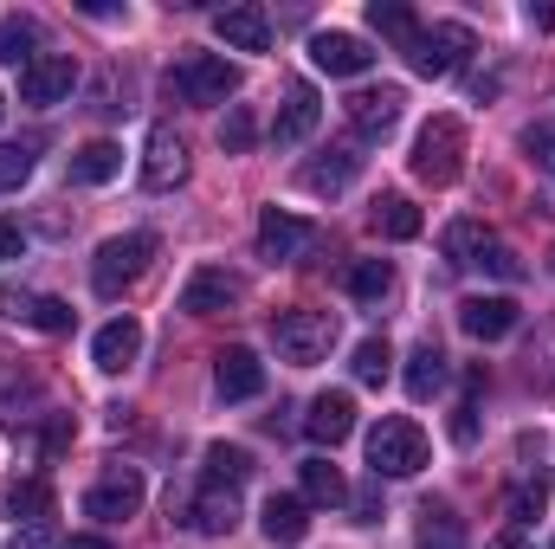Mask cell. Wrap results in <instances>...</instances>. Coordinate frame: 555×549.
<instances>
[{"label":"cell","instance_id":"1","mask_svg":"<svg viewBox=\"0 0 555 549\" xmlns=\"http://www.w3.org/2000/svg\"><path fill=\"white\" fill-rule=\"evenodd\" d=\"M162 91L175 104H227L240 91V65H227L220 52H181L162 78Z\"/></svg>","mask_w":555,"mask_h":549},{"label":"cell","instance_id":"2","mask_svg":"<svg viewBox=\"0 0 555 549\" xmlns=\"http://www.w3.org/2000/svg\"><path fill=\"white\" fill-rule=\"evenodd\" d=\"M426 433H420V420L408 413H388V420H375L369 426V472L375 478H414L420 465H426Z\"/></svg>","mask_w":555,"mask_h":549},{"label":"cell","instance_id":"3","mask_svg":"<svg viewBox=\"0 0 555 549\" xmlns=\"http://www.w3.org/2000/svg\"><path fill=\"white\" fill-rule=\"evenodd\" d=\"M155 253H162L155 233H117V240H104L98 259H91V284H98V297H124V291L149 272Z\"/></svg>","mask_w":555,"mask_h":549},{"label":"cell","instance_id":"4","mask_svg":"<svg viewBox=\"0 0 555 549\" xmlns=\"http://www.w3.org/2000/svg\"><path fill=\"white\" fill-rule=\"evenodd\" d=\"M272 343L291 369H310V362H323V356L336 349V317H330V310H278Z\"/></svg>","mask_w":555,"mask_h":549},{"label":"cell","instance_id":"5","mask_svg":"<svg viewBox=\"0 0 555 549\" xmlns=\"http://www.w3.org/2000/svg\"><path fill=\"white\" fill-rule=\"evenodd\" d=\"M478 52V39H472V26H459V20H433V26H420L414 46H408V65H414L420 78H452L465 59Z\"/></svg>","mask_w":555,"mask_h":549},{"label":"cell","instance_id":"6","mask_svg":"<svg viewBox=\"0 0 555 549\" xmlns=\"http://www.w3.org/2000/svg\"><path fill=\"white\" fill-rule=\"evenodd\" d=\"M459 168H465V124L459 117H433L414 137V175L433 181V188H452Z\"/></svg>","mask_w":555,"mask_h":549},{"label":"cell","instance_id":"7","mask_svg":"<svg viewBox=\"0 0 555 549\" xmlns=\"http://www.w3.org/2000/svg\"><path fill=\"white\" fill-rule=\"evenodd\" d=\"M72 91H78V59H72V52H39V59L20 72V98L39 104V111L65 104Z\"/></svg>","mask_w":555,"mask_h":549},{"label":"cell","instance_id":"8","mask_svg":"<svg viewBox=\"0 0 555 549\" xmlns=\"http://www.w3.org/2000/svg\"><path fill=\"white\" fill-rule=\"evenodd\" d=\"M142 511V472L137 465H111L91 491H85V518H98V524H124V518H137Z\"/></svg>","mask_w":555,"mask_h":549},{"label":"cell","instance_id":"9","mask_svg":"<svg viewBox=\"0 0 555 549\" xmlns=\"http://www.w3.org/2000/svg\"><path fill=\"white\" fill-rule=\"evenodd\" d=\"M188 181V142L175 137L168 124H155L149 142H142V188L149 194H168V188H181Z\"/></svg>","mask_w":555,"mask_h":549},{"label":"cell","instance_id":"10","mask_svg":"<svg viewBox=\"0 0 555 549\" xmlns=\"http://www.w3.org/2000/svg\"><path fill=\"white\" fill-rule=\"evenodd\" d=\"M310 246H317V227H310V220H297V214H284V207H266V214H259V259L284 266V259H304Z\"/></svg>","mask_w":555,"mask_h":549},{"label":"cell","instance_id":"11","mask_svg":"<svg viewBox=\"0 0 555 549\" xmlns=\"http://www.w3.org/2000/svg\"><path fill=\"white\" fill-rule=\"evenodd\" d=\"M401 104H408L401 85H369V91H356L343 111H349V130H356V137L375 142V137H388V130L401 124Z\"/></svg>","mask_w":555,"mask_h":549},{"label":"cell","instance_id":"12","mask_svg":"<svg viewBox=\"0 0 555 549\" xmlns=\"http://www.w3.org/2000/svg\"><path fill=\"white\" fill-rule=\"evenodd\" d=\"M214 39L227 46V52H272V13L266 7H227V13H214Z\"/></svg>","mask_w":555,"mask_h":549},{"label":"cell","instance_id":"13","mask_svg":"<svg viewBox=\"0 0 555 549\" xmlns=\"http://www.w3.org/2000/svg\"><path fill=\"white\" fill-rule=\"evenodd\" d=\"M214 388H220V401H253V395H266V362L246 343H233L214 356Z\"/></svg>","mask_w":555,"mask_h":549},{"label":"cell","instance_id":"14","mask_svg":"<svg viewBox=\"0 0 555 549\" xmlns=\"http://www.w3.org/2000/svg\"><path fill=\"white\" fill-rule=\"evenodd\" d=\"M310 59H317V72H330V78H362V72L375 65L369 39H356V33H317V39H310Z\"/></svg>","mask_w":555,"mask_h":549},{"label":"cell","instance_id":"15","mask_svg":"<svg viewBox=\"0 0 555 549\" xmlns=\"http://www.w3.org/2000/svg\"><path fill=\"white\" fill-rule=\"evenodd\" d=\"M137 356H142V323L137 317H111V323L98 330V343H91V362H98L104 375H124Z\"/></svg>","mask_w":555,"mask_h":549},{"label":"cell","instance_id":"16","mask_svg":"<svg viewBox=\"0 0 555 549\" xmlns=\"http://www.w3.org/2000/svg\"><path fill=\"white\" fill-rule=\"evenodd\" d=\"M459 330L478 336V343H498L517 330V297H465L459 304Z\"/></svg>","mask_w":555,"mask_h":549},{"label":"cell","instance_id":"17","mask_svg":"<svg viewBox=\"0 0 555 549\" xmlns=\"http://www.w3.org/2000/svg\"><path fill=\"white\" fill-rule=\"evenodd\" d=\"M227 304H240V278L220 272V266H201V272L181 284V310H188V317H214V310H227Z\"/></svg>","mask_w":555,"mask_h":549},{"label":"cell","instance_id":"18","mask_svg":"<svg viewBox=\"0 0 555 549\" xmlns=\"http://www.w3.org/2000/svg\"><path fill=\"white\" fill-rule=\"evenodd\" d=\"M304 426H310V439H323V446H343L349 433H356V395L349 388H330V395H317L310 413H304Z\"/></svg>","mask_w":555,"mask_h":549},{"label":"cell","instance_id":"19","mask_svg":"<svg viewBox=\"0 0 555 549\" xmlns=\"http://www.w3.org/2000/svg\"><path fill=\"white\" fill-rule=\"evenodd\" d=\"M317 117H323L317 91H310V85H291V91H284V104H278V117H272V142H278V149H297V142L317 130Z\"/></svg>","mask_w":555,"mask_h":549},{"label":"cell","instance_id":"20","mask_svg":"<svg viewBox=\"0 0 555 549\" xmlns=\"http://www.w3.org/2000/svg\"><path fill=\"white\" fill-rule=\"evenodd\" d=\"M188 524H194L201 537H233V531H240V498L220 491V485H207V491L188 505Z\"/></svg>","mask_w":555,"mask_h":549},{"label":"cell","instance_id":"21","mask_svg":"<svg viewBox=\"0 0 555 549\" xmlns=\"http://www.w3.org/2000/svg\"><path fill=\"white\" fill-rule=\"evenodd\" d=\"M117 175H124V149H117V142L98 137L72 155V181H78V188H104V181H117Z\"/></svg>","mask_w":555,"mask_h":549},{"label":"cell","instance_id":"22","mask_svg":"<svg viewBox=\"0 0 555 549\" xmlns=\"http://www.w3.org/2000/svg\"><path fill=\"white\" fill-rule=\"evenodd\" d=\"M356 168H362V155H349V149H330L323 162H310V168H304V188H310V194H343V188L356 181Z\"/></svg>","mask_w":555,"mask_h":549},{"label":"cell","instance_id":"23","mask_svg":"<svg viewBox=\"0 0 555 549\" xmlns=\"http://www.w3.org/2000/svg\"><path fill=\"white\" fill-rule=\"evenodd\" d=\"M491 246H498V240H491L485 220H452V227H446V259H452V266H485Z\"/></svg>","mask_w":555,"mask_h":549},{"label":"cell","instance_id":"24","mask_svg":"<svg viewBox=\"0 0 555 549\" xmlns=\"http://www.w3.org/2000/svg\"><path fill=\"white\" fill-rule=\"evenodd\" d=\"M266 537H272V544H304V537H310V505L278 491L272 505H266Z\"/></svg>","mask_w":555,"mask_h":549},{"label":"cell","instance_id":"25","mask_svg":"<svg viewBox=\"0 0 555 549\" xmlns=\"http://www.w3.org/2000/svg\"><path fill=\"white\" fill-rule=\"evenodd\" d=\"M401 382H408L414 401H433V395L446 388V356H439V343H420L414 356H408V375H401Z\"/></svg>","mask_w":555,"mask_h":549},{"label":"cell","instance_id":"26","mask_svg":"<svg viewBox=\"0 0 555 549\" xmlns=\"http://www.w3.org/2000/svg\"><path fill=\"white\" fill-rule=\"evenodd\" d=\"M369 26L408 52V46H414V33H420V13L408 7V0H369Z\"/></svg>","mask_w":555,"mask_h":549},{"label":"cell","instance_id":"27","mask_svg":"<svg viewBox=\"0 0 555 549\" xmlns=\"http://www.w3.org/2000/svg\"><path fill=\"white\" fill-rule=\"evenodd\" d=\"M7 518H13V531H20V524H52V485H46V478L13 485V491H7Z\"/></svg>","mask_w":555,"mask_h":549},{"label":"cell","instance_id":"28","mask_svg":"<svg viewBox=\"0 0 555 549\" xmlns=\"http://www.w3.org/2000/svg\"><path fill=\"white\" fill-rule=\"evenodd\" d=\"M33 46H39V26H33L26 13H7V20H0V65H13V72H26V65L39 59Z\"/></svg>","mask_w":555,"mask_h":549},{"label":"cell","instance_id":"29","mask_svg":"<svg viewBox=\"0 0 555 549\" xmlns=\"http://www.w3.org/2000/svg\"><path fill=\"white\" fill-rule=\"evenodd\" d=\"M343 284H349L356 304H382V297L395 291V266H388V259H356V266L343 272Z\"/></svg>","mask_w":555,"mask_h":549},{"label":"cell","instance_id":"30","mask_svg":"<svg viewBox=\"0 0 555 549\" xmlns=\"http://www.w3.org/2000/svg\"><path fill=\"white\" fill-rule=\"evenodd\" d=\"M369 220H375V233H382V240H414V233H420V207L408 201V194H382Z\"/></svg>","mask_w":555,"mask_h":549},{"label":"cell","instance_id":"31","mask_svg":"<svg viewBox=\"0 0 555 549\" xmlns=\"http://www.w3.org/2000/svg\"><path fill=\"white\" fill-rule=\"evenodd\" d=\"M414 549H465V524L446 505H426L420 511V531H414Z\"/></svg>","mask_w":555,"mask_h":549},{"label":"cell","instance_id":"32","mask_svg":"<svg viewBox=\"0 0 555 549\" xmlns=\"http://www.w3.org/2000/svg\"><path fill=\"white\" fill-rule=\"evenodd\" d=\"M253 478V452L246 446H207V485H220V491H233V485H246Z\"/></svg>","mask_w":555,"mask_h":549},{"label":"cell","instance_id":"33","mask_svg":"<svg viewBox=\"0 0 555 549\" xmlns=\"http://www.w3.org/2000/svg\"><path fill=\"white\" fill-rule=\"evenodd\" d=\"M297 478H304V505H343L349 498V485H343V472L330 459H304Z\"/></svg>","mask_w":555,"mask_h":549},{"label":"cell","instance_id":"34","mask_svg":"<svg viewBox=\"0 0 555 549\" xmlns=\"http://www.w3.org/2000/svg\"><path fill=\"white\" fill-rule=\"evenodd\" d=\"M349 369H356V382H362V388H382V382H388V369H395V349H388L382 336H362V343H356V356H349Z\"/></svg>","mask_w":555,"mask_h":549},{"label":"cell","instance_id":"35","mask_svg":"<svg viewBox=\"0 0 555 549\" xmlns=\"http://www.w3.org/2000/svg\"><path fill=\"white\" fill-rule=\"evenodd\" d=\"M543 505H550V478H543V472H537V478H524V485H517V491H511V524H517V531H524V524H530V518H543Z\"/></svg>","mask_w":555,"mask_h":549},{"label":"cell","instance_id":"36","mask_svg":"<svg viewBox=\"0 0 555 549\" xmlns=\"http://www.w3.org/2000/svg\"><path fill=\"white\" fill-rule=\"evenodd\" d=\"M33 175V149L26 142H0V194H13Z\"/></svg>","mask_w":555,"mask_h":549},{"label":"cell","instance_id":"37","mask_svg":"<svg viewBox=\"0 0 555 549\" xmlns=\"http://www.w3.org/2000/svg\"><path fill=\"white\" fill-rule=\"evenodd\" d=\"M72 317H78V310H72L65 297H33V317H26V323H39V330L65 336V330H72Z\"/></svg>","mask_w":555,"mask_h":549},{"label":"cell","instance_id":"38","mask_svg":"<svg viewBox=\"0 0 555 549\" xmlns=\"http://www.w3.org/2000/svg\"><path fill=\"white\" fill-rule=\"evenodd\" d=\"M220 149H227V155L253 149V111H240V104L227 111V124H220Z\"/></svg>","mask_w":555,"mask_h":549},{"label":"cell","instance_id":"39","mask_svg":"<svg viewBox=\"0 0 555 549\" xmlns=\"http://www.w3.org/2000/svg\"><path fill=\"white\" fill-rule=\"evenodd\" d=\"M524 149H530V162H537L543 175H555V124H530V130H524Z\"/></svg>","mask_w":555,"mask_h":549},{"label":"cell","instance_id":"40","mask_svg":"<svg viewBox=\"0 0 555 549\" xmlns=\"http://www.w3.org/2000/svg\"><path fill=\"white\" fill-rule=\"evenodd\" d=\"M13 549H59V531L52 524H26V531H13Z\"/></svg>","mask_w":555,"mask_h":549},{"label":"cell","instance_id":"41","mask_svg":"<svg viewBox=\"0 0 555 549\" xmlns=\"http://www.w3.org/2000/svg\"><path fill=\"white\" fill-rule=\"evenodd\" d=\"M485 272H498V278H517L524 266H517V253H511V246H491V253H485Z\"/></svg>","mask_w":555,"mask_h":549},{"label":"cell","instance_id":"42","mask_svg":"<svg viewBox=\"0 0 555 549\" xmlns=\"http://www.w3.org/2000/svg\"><path fill=\"white\" fill-rule=\"evenodd\" d=\"M20 246H26V240H20V227H13V220H0V266H7V259H20Z\"/></svg>","mask_w":555,"mask_h":549},{"label":"cell","instance_id":"43","mask_svg":"<svg viewBox=\"0 0 555 549\" xmlns=\"http://www.w3.org/2000/svg\"><path fill=\"white\" fill-rule=\"evenodd\" d=\"M530 26H537V33H555V7H550V0H543V7L530 0Z\"/></svg>","mask_w":555,"mask_h":549},{"label":"cell","instance_id":"44","mask_svg":"<svg viewBox=\"0 0 555 549\" xmlns=\"http://www.w3.org/2000/svg\"><path fill=\"white\" fill-rule=\"evenodd\" d=\"M491 549H537V544H530V537H524V531H517V524H511V531H504V537H491Z\"/></svg>","mask_w":555,"mask_h":549},{"label":"cell","instance_id":"45","mask_svg":"<svg viewBox=\"0 0 555 549\" xmlns=\"http://www.w3.org/2000/svg\"><path fill=\"white\" fill-rule=\"evenodd\" d=\"M59 549H111L104 537H72V544H59Z\"/></svg>","mask_w":555,"mask_h":549},{"label":"cell","instance_id":"46","mask_svg":"<svg viewBox=\"0 0 555 549\" xmlns=\"http://www.w3.org/2000/svg\"><path fill=\"white\" fill-rule=\"evenodd\" d=\"M0 117H7V98H0Z\"/></svg>","mask_w":555,"mask_h":549},{"label":"cell","instance_id":"47","mask_svg":"<svg viewBox=\"0 0 555 549\" xmlns=\"http://www.w3.org/2000/svg\"><path fill=\"white\" fill-rule=\"evenodd\" d=\"M550 549H555V544H550Z\"/></svg>","mask_w":555,"mask_h":549}]
</instances>
